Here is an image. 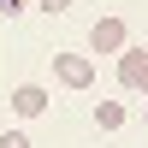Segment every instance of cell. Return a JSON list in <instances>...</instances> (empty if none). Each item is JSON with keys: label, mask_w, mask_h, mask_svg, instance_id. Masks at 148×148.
I'll return each instance as SVG.
<instances>
[{"label": "cell", "mask_w": 148, "mask_h": 148, "mask_svg": "<svg viewBox=\"0 0 148 148\" xmlns=\"http://www.w3.org/2000/svg\"><path fill=\"white\" fill-rule=\"evenodd\" d=\"M53 77L65 89H95V59L89 53H53Z\"/></svg>", "instance_id": "1"}, {"label": "cell", "mask_w": 148, "mask_h": 148, "mask_svg": "<svg viewBox=\"0 0 148 148\" xmlns=\"http://www.w3.org/2000/svg\"><path fill=\"white\" fill-rule=\"evenodd\" d=\"M125 119H130L125 101H95V130H125Z\"/></svg>", "instance_id": "5"}, {"label": "cell", "mask_w": 148, "mask_h": 148, "mask_svg": "<svg viewBox=\"0 0 148 148\" xmlns=\"http://www.w3.org/2000/svg\"><path fill=\"white\" fill-rule=\"evenodd\" d=\"M125 47H130L125 18H95V30H89V53H125Z\"/></svg>", "instance_id": "2"}, {"label": "cell", "mask_w": 148, "mask_h": 148, "mask_svg": "<svg viewBox=\"0 0 148 148\" xmlns=\"http://www.w3.org/2000/svg\"><path fill=\"white\" fill-rule=\"evenodd\" d=\"M36 6H42L47 18H59V12H71V0H36Z\"/></svg>", "instance_id": "7"}, {"label": "cell", "mask_w": 148, "mask_h": 148, "mask_svg": "<svg viewBox=\"0 0 148 148\" xmlns=\"http://www.w3.org/2000/svg\"><path fill=\"white\" fill-rule=\"evenodd\" d=\"M6 107H12L18 119H42V113H47V89H42V83H18Z\"/></svg>", "instance_id": "3"}, {"label": "cell", "mask_w": 148, "mask_h": 148, "mask_svg": "<svg viewBox=\"0 0 148 148\" xmlns=\"http://www.w3.org/2000/svg\"><path fill=\"white\" fill-rule=\"evenodd\" d=\"M24 12V0H0V18H18Z\"/></svg>", "instance_id": "8"}, {"label": "cell", "mask_w": 148, "mask_h": 148, "mask_svg": "<svg viewBox=\"0 0 148 148\" xmlns=\"http://www.w3.org/2000/svg\"><path fill=\"white\" fill-rule=\"evenodd\" d=\"M0 148H30V136L24 130H0Z\"/></svg>", "instance_id": "6"}, {"label": "cell", "mask_w": 148, "mask_h": 148, "mask_svg": "<svg viewBox=\"0 0 148 148\" xmlns=\"http://www.w3.org/2000/svg\"><path fill=\"white\" fill-rule=\"evenodd\" d=\"M119 83L125 89H148V53L142 47H125L119 53Z\"/></svg>", "instance_id": "4"}]
</instances>
